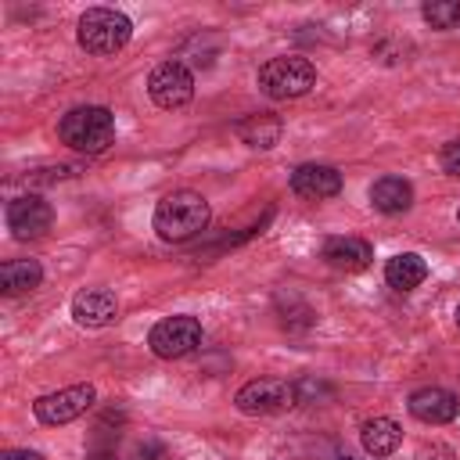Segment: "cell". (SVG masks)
I'll return each mask as SVG.
<instances>
[{
	"mask_svg": "<svg viewBox=\"0 0 460 460\" xmlns=\"http://www.w3.org/2000/svg\"><path fill=\"white\" fill-rule=\"evenodd\" d=\"M291 190L305 201H323V198H334L341 190V172L334 165H323V162H302L295 172H291Z\"/></svg>",
	"mask_w": 460,
	"mask_h": 460,
	"instance_id": "10",
	"label": "cell"
},
{
	"mask_svg": "<svg viewBox=\"0 0 460 460\" xmlns=\"http://www.w3.org/2000/svg\"><path fill=\"white\" fill-rule=\"evenodd\" d=\"M137 460H172V453H169V446L162 438H144L137 446Z\"/></svg>",
	"mask_w": 460,
	"mask_h": 460,
	"instance_id": "20",
	"label": "cell"
},
{
	"mask_svg": "<svg viewBox=\"0 0 460 460\" xmlns=\"http://www.w3.org/2000/svg\"><path fill=\"white\" fill-rule=\"evenodd\" d=\"M316 86V68L298 58V54H284V58H270L259 68V90L273 101H291L302 97Z\"/></svg>",
	"mask_w": 460,
	"mask_h": 460,
	"instance_id": "4",
	"label": "cell"
},
{
	"mask_svg": "<svg viewBox=\"0 0 460 460\" xmlns=\"http://www.w3.org/2000/svg\"><path fill=\"white\" fill-rule=\"evenodd\" d=\"M234 402L248 417H266V413H280V410L295 406L298 402V388L280 381V377H255L234 395Z\"/></svg>",
	"mask_w": 460,
	"mask_h": 460,
	"instance_id": "5",
	"label": "cell"
},
{
	"mask_svg": "<svg viewBox=\"0 0 460 460\" xmlns=\"http://www.w3.org/2000/svg\"><path fill=\"white\" fill-rule=\"evenodd\" d=\"M90 460H119L115 453H97V456H90Z\"/></svg>",
	"mask_w": 460,
	"mask_h": 460,
	"instance_id": "24",
	"label": "cell"
},
{
	"mask_svg": "<svg viewBox=\"0 0 460 460\" xmlns=\"http://www.w3.org/2000/svg\"><path fill=\"white\" fill-rule=\"evenodd\" d=\"M72 316H75L79 327L97 331V327L115 323L119 302H115V295H111L108 288H86V291H79V295L72 298Z\"/></svg>",
	"mask_w": 460,
	"mask_h": 460,
	"instance_id": "11",
	"label": "cell"
},
{
	"mask_svg": "<svg viewBox=\"0 0 460 460\" xmlns=\"http://www.w3.org/2000/svg\"><path fill=\"white\" fill-rule=\"evenodd\" d=\"M424 277H428V262L417 252H399L385 262V280L395 291H413L417 284H424Z\"/></svg>",
	"mask_w": 460,
	"mask_h": 460,
	"instance_id": "16",
	"label": "cell"
},
{
	"mask_svg": "<svg viewBox=\"0 0 460 460\" xmlns=\"http://www.w3.org/2000/svg\"><path fill=\"white\" fill-rule=\"evenodd\" d=\"M417 460H456V456H453V449H449V446L435 442V446H424V449L417 453Z\"/></svg>",
	"mask_w": 460,
	"mask_h": 460,
	"instance_id": "22",
	"label": "cell"
},
{
	"mask_svg": "<svg viewBox=\"0 0 460 460\" xmlns=\"http://www.w3.org/2000/svg\"><path fill=\"white\" fill-rule=\"evenodd\" d=\"M97 399V388L93 385H68V388H58L50 395H40L32 402V413L43 420V424H68L75 417H83Z\"/></svg>",
	"mask_w": 460,
	"mask_h": 460,
	"instance_id": "8",
	"label": "cell"
},
{
	"mask_svg": "<svg viewBox=\"0 0 460 460\" xmlns=\"http://www.w3.org/2000/svg\"><path fill=\"white\" fill-rule=\"evenodd\" d=\"M370 205L385 216H395V212H406L413 205V187L410 180L402 176H381L374 187H370Z\"/></svg>",
	"mask_w": 460,
	"mask_h": 460,
	"instance_id": "15",
	"label": "cell"
},
{
	"mask_svg": "<svg viewBox=\"0 0 460 460\" xmlns=\"http://www.w3.org/2000/svg\"><path fill=\"white\" fill-rule=\"evenodd\" d=\"M40 280H43V270H40L36 259H11V262L0 266V288H4V295L32 291Z\"/></svg>",
	"mask_w": 460,
	"mask_h": 460,
	"instance_id": "17",
	"label": "cell"
},
{
	"mask_svg": "<svg viewBox=\"0 0 460 460\" xmlns=\"http://www.w3.org/2000/svg\"><path fill=\"white\" fill-rule=\"evenodd\" d=\"M147 345L158 359H180L201 345V323L198 316H165L151 327Z\"/></svg>",
	"mask_w": 460,
	"mask_h": 460,
	"instance_id": "6",
	"label": "cell"
},
{
	"mask_svg": "<svg viewBox=\"0 0 460 460\" xmlns=\"http://www.w3.org/2000/svg\"><path fill=\"white\" fill-rule=\"evenodd\" d=\"M54 223V212L50 205L40 198V194H22L7 205V230L18 237V241H32V237H43Z\"/></svg>",
	"mask_w": 460,
	"mask_h": 460,
	"instance_id": "9",
	"label": "cell"
},
{
	"mask_svg": "<svg viewBox=\"0 0 460 460\" xmlns=\"http://www.w3.org/2000/svg\"><path fill=\"white\" fill-rule=\"evenodd\" d=\"M456 219H460V212H456Z\"/></svg>",
	"mask_w": 460,
	"mask_h": 460,
	"instance_id": "27",
	"label": "cell"
},
{
	"mask_svg": "<svg viewBox=\"0 0 460 460\" xmlns=\"http://www.w3.org/2000/svg\"><path fill=\"white\" fill-rule=\"evenodd\" d=\"M442 169L453 172V176H460V140H449L442 147Z\"/></svg>",
	"mask_w": 460,
	"mask_h": 460,
	"instance_id": "21",
	"label": "cell"
},
{
	"mask_svg": "<svg viewBox=\"0 0 460 460\" xmlns=\"http://www.w3.org/2000/svg\"><path fill=\"white\" fill-rule=\"evenodd\" d=\"M420 14L431 29H442V32L456 29L460 25V0H431V4L420 7Z\"/></svg>",
	"mask_w": 460,
	"mask_h": 460,
	"instance_id": "19",
	"label": "cell"
},
{
	"mask_svg": "<svg viewBox=\"0 0 460 460\" xmlns=\"http://www.w3.org/2000/svg\"><path fill=\"white\" fill-rule=\"evenodd\" d=\"M58 133L72 151L101 155L115 144V115L104 104H79L61 115Z\"/></svg>",
	"mask_w": 460,
	"mask_h": 460,
	"instance_id": "2",
	"label": "cell"
},
{
	"mask_svg": "<svg viewBox=\"0 0 460 460\" xmlns=\"http://www.w3.org/2000/svg\"><path fill=\"white\" fill-rule=\"evenodd\" d=\"M456 323H460V305H456Z\"/></svg>",
	"mask_w": 460,
	"mask_h": 460,
	"instance_id": "25",
	"label": "cell"
},
{
	"mask_svg": "<svg viewBox=\"0 0 460 460\" xmlns=\"http://www.w3.org/2000/svg\"><path fill=\"white\" fill-rule=\"evenodd\" d=\"M406 406H410V413H413L417 420H424V424H449V420L456 417V410H460L456 395H453L449 388H435V385L417 388Z\"/></svg>",
	"mask_w": 460,
	"mask_h": 460,
	"instance_id": "12",
	"label": "cell"
},
{
	"mask_svg": "<svg viewBox=\"0 0 460 460\" xmlns=\"http://www.w3.org/2000/svg\"><path fill=\"white\" fill-rule=\"evenodd\" d=\"M359 442H363V449L370 456H392L399 449V442H402V428L392 417H370L359 428Z\"/></svg>",
	"mask_w": 460,
	"mask_h": 460,
	"instance_id": "14",
	"label": "cell"
},
{
	"mask_svg": "<svg viewBox=\"0 0 460 460\" xmlns=\"http://www.w3.org/2000/svg\"><path fill=\"white\" fill-rule=\"evenodd\" d=\"M133 36V22L115 11V7H90L83 18H79V29H75V40L86 54H97V58H108V54H119Z\"/></svg>",
	"mask_w": 460,
	"mask_h": 460,
	"instance_id": "3",
	"label": "cell"
},
{
	"mask_svg": "<svg viewBox=\"0 0 460 460\" xmlns=\"http://www.w3.org/2000/svg\"><path fill=\"white\" fill-rule=\"evenodd\" d=\"M370 259H374V248L363 237H327L323 241V262L341 273H359L370 266Z\"/></svg>",
	"mask_w": 460,
	"mask_h": 460,
	"instance_id": "13",
	"label": "cell"
},
{
	"mask_svg": "<svg viewBox=\"0 0 460 460\" xmlns=\"http://www.w3.org/2000/svg\"><path fill=\"white\" fill-rule=\"evenodd\" d=\"M338 460H349V456H338Z\"/></svg>",
	"mask_w": 460,
	"mask_h": 460,
	"instance_id": "26",
	"label": "cell"
},
{
	"mask_svg": "<svg viewBox=\"0 0 460 460\" xmlns=\"http://www.w3.org/2000/svg\"><path fill=\"white\" fill-rule=\"evenodd\" d=\"M237 137L248 147H273L280 140V122L273 115H248L237 122Z\"/></svg>",
	"mask_w": 460,
	"mask_h": 460,
	"instance_id": "18",
	"label": "cell"
},
{
	"mask_svg": "<svg viewBox=\"0 0 460 460\" xmlns=\"http://www.w3.org/2000/svg\"><path fill=\"white\" fill-rule=\"evenodd\" d=\"M212 219L208 201L198 190H172L155 208V230L162 241H190Z\"/></svg>",
	"mask_w": 460,
	"mask_h": 460,
	"instance_id": "1",
	"label": "cell"
},
{
	"mask_svg": "<svg viewBox=\"0 0 460 460\" xmlns=\"http://www.w3.org/2000/svg\"><path fill=\"white\" fill-rule=\"evenodd\" d=\"M147 93H151V101H155L158 108H165V111L183 108V104H190V97H194V75H190V68H187L183 61H162V65L151 72V79H147Z\"/></svg>",
	"mask_w": 460,
	"mask_h": 460,
	"instance_id": "7",
	"label": "cell"
},
{
	"mask_svg": "<svg viewBox=\"0 0 460 460\" xmlns=\"http://www.w3.org/2000/svg\"><path fill=\"white\" fill-rule=\"evenodd\" d=\"M0 460H43L36 449H7Z\"/></svg>",
	"mask_w": 460,
	"mask_h": 460,
	"instance_id": "23",
	"label": "cell"
}]
</instances>
